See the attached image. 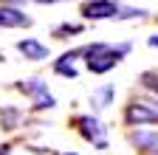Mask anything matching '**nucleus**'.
Returning a JSON list of instances; mask_svg holds the SVG:
<instances>
[{
	"instance_id": "1",
	"label": "nucleus",
	"mask_w": 158,
	"mask_h": 155,
	"mask_svg": "<svg viewBox=\"0 0 158 155\" xmlns=\"http://www.w3.org/2000/svg\"><path fill=\"white\" fill-rule=\"evenodd\" d=\"M130 51V43H122V45H107V43H93L88 48H82V54L88 56L85 65L88 71L93 73H107L110 68H116L122 62V56Z\"/></svg>"
},
{
	"instance_id": "2",
	"label": "nucleus",
	"mask_w": 158,
	"mask_h": 155,
	"mask_svg": "<svg viewBox=\"0 0 158 155\" xmlns=\"http://www.w3.org/2000/svg\"><path fill=\"white\" fill-rule=\"evenodd\" d=\"M124 121L130 127H144V124H158V102H133L124 110Z\"/></svg>"
},
{
	"instance_id": "3",
	"label": "nucleus",
	"mask_w": 158,
	"mask_h": 155,
	"mask_svg": "<svg viewBox=\"0 0 158 155\" xmlns=\"http://www.w3.org/2000/svg\"><path fill=\"white\" fill-rule=\"evenodd\" d=\"M118 11H122L118 0H88L82 6L85 20H110V17H118Z\"/></svg>"
},
{
	"instance_id": "4",
	"label": "nucleus",
	"mask_w": 158,
	"mask_h": 155,
	"mask_svg": "<svg viewBox=\"0 0 158 155\" xmlns=\"http://www.w3.org/2000/svg\"><path fill=\"white\" fill-rule=\"evenodd\" d=\"M76 127H79V133H82L90 144H96L99 149L107 147V138H105L107 130L102 127V121H99L96 116H79V119H76Z\"/></svg>"
},
{
	"instance_id": "5",
	"label": "nucleus",
	"mask_w": 158,
	"mask_h": 155,
	"mask_svg": "<svg viewBox=\"0 0 158 155\" xmlns=\"http://www.w3.org/2000/svg\"><path fill=\"white\" fill-rule=\"evenodd\" d=\"M17 88L23 90V93H28V96H34V104H37L40 110H48V107L56 104V99L48 93V85H45L43 79H26V82H20Z\"/></svg>"
},
{
	"instance_id": "6",
	"label": "nucleus",
	"mask_w": 158,
	"mask_h": 155,
	"mask_svg": "<svg viewBox=\"0 0 158 155\" xmlns=\"http://www.w3.org/2000/svg\"><path fill=\"white\" fill-rule=\"evenodd\" d=\"M17 51H20V54H26V59H31V62L48 59V45H43L40 40H31V37L20 40V43H17Z\"/></svg>"
},
{
	"instance_id": "7",
	"label": "nucleus",
	"mask_w": 158,
	"mask_h": 155,
	"mask_svg": "<svg viewBox=\"0 0 158 155\" xmlns=\"http://www.w3.org/2000/svg\"><path fill=\"white\" fill-rule=\"evenodd\" d=\"M31 20L14 6H0V26L3 28H20V26H28Z\"/></svg>"
},
{
	"instance_id": "8",
	"label": "nucleus",
	"mask_w": 158,
	"mask_h": 155,
	"mask_svg": "<svg viewBox=\"0 0 158 155\" xmlns=\"http://www.w3.org/2000/svg\"><path fill=\"white\" fill-rule=\"evenodd\" d=\"M130 141L135 147H141L144 152H150V155H158V130H152V133H133Z\"/></svg>"
},
{
	"instance_id": "9",
	"label": "nucleus",
	"mask_w": 158,
	"mask_h": 155,
	"mask_svg": "<svg viewBox=\"0 0 158 155\" xmlns=\"http://www.w3.org/2000/svg\"><path fill=\"white\" fill-rule=\"evenodd\" d=\"M113 93H116V90H113V85H105V88H99V90L90 96V104H93L96 110H105V107L113 102Z\"/></svg>"
},
{
	"instance_id": "10",
	"label": "nucleus",
	"mask_w": 158,
	"mask_h": 155,
	"mask_svg": "<svg viewBox=\"0 0 158 155\" xmlns=\"http://www.w3.org/2000/svg\"><path fill=\"white\" fill-rule=\"evenodd\" d=\"M54 71H56L59 76H68V79H73V76H76V68H73L71 62H65V59H56V62H54Z\"/></svg>"
},
{
	"instance_id": "11",
	"label": "nucleus",
	"mask_w": 158,
	"mask_h": 155,
	"mask_svg": "<svg viewBox=\"0 0 158 155\" xmlns=\"http://www.w3.org/2000/svg\"><path fill=\"white\" fill-rule=\"evenodd\" d=\"M79 31H82V26H62L56 34H79Z\"/></svg>"
},
{
	"instance_id": "12",
	"label": "nucleus",
	"mask_w": 158,
	"mask_h": 155,
	"mask_svg": "<svg viewBox=\"0 0 158 155\" xmlns=\"http://www.w3.org/2000/svg\"><path fill=\"white\" fill-rule=\"evenodd\" d=\"M147 43H150V48H158V34H152V37H150Z\"/></svg>"
},
{
	"instance_id": "13",
	"label": "nucleus",
	"mask_w": 158,
	"mask_h": 155,
	"mask_svg": "<svg viewBox=\"0 0 158 155\" xmlns=\"http://www.w3.org/2000/svg\"><path fill=\"white\" fill-rule=\"evenodd\" d=\"M34 3H56V0H34Z\"/></svg>"
},
{
	"instance_id": "14",
	"label": "nucleus",
	"mask_w": 158,
	"mask_h": 155,
	"mask_svg": "<svg viewBox=\"0 0 158 155\" xmlns=\"http://www.w3.org/2000/svg\"><path fill=\"white\" fill-rule=\"evenodd\" d=\"M65 155H76V152H65Z\"/></svg>"
}]
</instances>
